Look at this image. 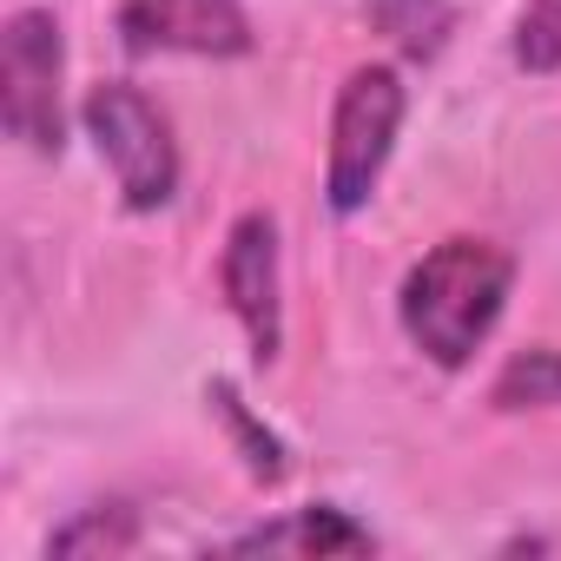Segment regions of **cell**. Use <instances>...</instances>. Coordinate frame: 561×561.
<instances>
[{
    "label": "cell",
    "mask_w": 561,
    "mask_h": 561,
    "mask_svg": "<svg viewBox=\"0 0 561 561\" xmlns=\"http://www.w3.org/2000/svg\"><path fill=\"white\" fill-rule=\"evenodd\" d=\"M515 285V257L489 238H443L436 251H423L397 291V318L403 337L436 364V370H462L482 337L495 331L502 305Z\"/></svg>",
    "instance_id": "obj_1"
},
{
    "label": "cell",
    "mask_w": 561,
    "mask_h": 561,
    "mask_svg": "<svg viewBox=\"0 0 561 561\" xmlns=\"http://www.w3.org/2000/svg\"><path fill=\"white\" fill-rule=\"evenodd\" d=\"M403 73L397 67H351V80L337 87V106H331V165H324V205L337 218L364 211L383 165H390V146H397V126H403Z\"/></svg>",
    "instance_id": "obj_2"
},
{
    "label": "cell",
    "mask_w": 561,
    "mask_h": 561,
    "mask_svg": "<svg viewBox=\"0 0 561 561\" xmlns=\"http://www.w3.org/2000/svg\"><path fill=\"white\" fill-rule=\"evenodd\" d=\"M80 119H87V139L100 146V159L113 165L126 211H165L179 198V146H172V126H165V113L139 87L100 80L87 93Z\"/></svg>",
    "instance_id": "obj_3"
},
{
    "label": "cell",
    "mask_w": 561,
    "mask_h": 561,
    "mask_svg": "<svg viewBox=\"0 0 561 561\" xmlns=\"http://www.w3.org/2000/svg\"><path fill=\"white\" fill-rule=\"evenodd\" d=\"M60 73H67L60 21L47 8H21L0 27V126L41 159H60V146H67Z\"/></svg>",
    "instance_id": "obj_4"
},
{
    "label": "cell",
    "mask_w": 561,
    "mask_h": 561,
    "mask_svg": "<svg viewBox=\"0 0 561 561\" xmlns=\"http://www.w3.org/2000/svg\"><path fill=\"white\" fill-rule=\"evenodd\" d=\"M218 285H225L231 318L244 324L251 364L271 370L277 351H285V298H277V291H285V277H277V218H271V211H244V218L225 231Z\"/></svg>",
    "instance_id": "obj_5"
},
{
    "label": "cell",
    "mask_w": 561,
    "mask_h": 561,
    "mask_svg": "<svg viewBox=\"0 0 561 561\" xmlns=\"http://www.w3.org/2000/svg\"><path fill=\"white\" fill-rule=\"evenodd\" d=\"M113 27L133 54H198V60L251 54V21L238 0H113Z\"/></svg>",
    "instance_id": "obj_6"
},
{
    "label": "cell",
    "mask_w": 561,
    "mask_h": 561,
    "mask_svg": "<svg viewBox=\"0 0 561 561\" xmlns=\"http://www.w3.org/2000/svg\"><path fill=\"white\" fill-rule=\"evenodd\" d=\"M238 554H271V548H298V554H370L377 548V535L364 528V522H351L344 508H331V502H318V508H298L291 522H277V528H251V535H238L231 541Z\"/></svg>",
    "instance_id": "obj_7"
},
{
    "label": "cell",
    "mask_w": 561,
    "mask_h": 561,
    "mask_svg": "<svg viewBox=\"0 0 561 561\" xmlns=\"http://www.w3.org/2000/svg\"><path fill=\"white\" fill-rule=\"evenodd\" d=\"M364 14H370V27H377L397 54H410V60H436V54L449 47V27H456V8H449V0H364Z\"/></svg>",
    "instance_id": "obj_8"
},
{
    "label": "cell",
    "mask_w": 561,
    "mask_h": 561,
    "mask_svg": "<svg viewBox=\"0 0 561 561\" xmlns=\"http://www.w3.org/2000/svg\"><path fill=\"white\" fill-rule=\"evenodd\" d=\"M489 403L495 410H554L561 403V351H548V344L515 351L502 364V377L489 383Z\"/></svg>",
    "instance_id": "obj_9"
},
{
    "label": "cell",
    "mask_w": 561,
    "mask_h": 561,
    "mask_svg": "<svg viewBox=\"0 0 561 561\" xmlns=\"http://www.w3.org/2000/svg\"><path fill=\"white\" fill-rule=\"evenodd\" d=\"M205 403H211V410L225 416L231 443L244 449V469H251V482H264V489H271V482H285V469H291V462H285V443H277V436H271V430H264V423H257V416H251V410L238 403V390H231L225 377H218V383L205 390Z\"/></svg>",
    "instance_id": "obj_10"
},
{
    "label": "cell",
    "mask_w": 561,
    "mask_h": 561,
    "mask_svg": "<svg viewBox=\"0 0 561 561\" xmlns=\"http://www.w3.org/2000/svg\"><path fill=\"white\" fill-rule=\"evenodd\" d=\"M139 541V515L126 502H100L87 515H73L67 528L47 535V554H126Z\"/></svg>",
    "instance_id": "obj_11"
},
{
    "label": "cell",
    "mask_w": 561,
    "mask_h": 561,
    "mask_svg": "<svg viewBox=\"0 0 561 561\" xmlns=\"http://www.w3.org/2000/svg\"><path fill=\"white\" fill-rule=\"evenodd\" d=\"M515 67L522 73H561V0H522Z\"/></svg>",
    "instance_id": "obj_12"
}]
</instances>
